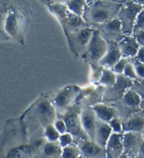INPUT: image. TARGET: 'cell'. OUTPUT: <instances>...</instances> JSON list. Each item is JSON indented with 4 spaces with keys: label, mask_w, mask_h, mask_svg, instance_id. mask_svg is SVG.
<instances>
[{
    "label": "cell",
    "mask_w": 144,
    "mask_h": 158,
    "mask_svg": "<svg viewBox=\"0 0 144 158\" xmlns=\"http://www.w3.org/2000/svg\"><path fill=\"white\" fill-rule=\"evenodd\" d=\"M81 89L75 85L67 86L56 94L52 103L58 112L66 111L74 101H77Z\"/></svg>",
    "instance_id": "52a82bcc"
},
{
    "label": "cell",
    "mask_w": 144,
    "mask_h": 158,
    "mask_svg": "<svg viewBox=\"0 0 144 158\" xmlns=\"http://www.w3.org/2000/svg\"><path fill=\"white\" fill-rule=\"evenodd\" d=\"M138 158H144V139L143 141L141 143V145L139 148V151H138Z\"/></svg>",
    "instance_id": "74e56055"
},
{
    "label": "cell",
    "mask_w": 144,
    "mask_h": 158,
    "mask_svg": "<svg viewBox=\"0 0 144 158\" xmlns=\"http://www.w3.org/2000/svg\"><path fill=\"white\" fill-rule=\"evenodd\" d=\"M63 119L66 122L68 133L73 135L74 139H79V142L82 140L89 139L82 128L80 115H78L76 112H70L66 114Z\"/></svg>",
    "instance_id": "7c38bea8"
},
{
    "label": "cell",
    "mask_w": 144,
    "mask_h": 158,
    "mask_svg": "<svg viewBox=\"0 0 144 158\" xmlns=\"http://www.w3.org/2000/svg\"><path fill=\"white\" fill-rule=\"evenodd\" d=\"M142 113H143V116H144V110H142Z\"/></svg>",
    "instance_id": "ee69618b"
},
{
    "label": "cell",
    "mask_w": 144,
    "mask_h": 158,
    "mask_svg": "<svg viewBox=\"0 0 144 158\" xmlns=\"http://www.w3.org/2000/svg\"><path fill=\"white\" fill-rule=\"evenodd\" d=\"M122 141L125 148V154L129 156L138 157L141 143L143 139L141 133L138 132H124L122 134Z\"/></svg>",
    "instance_id": "4fadbf2b"
},
{
    "label": "cell",
    "mask_w": 144,
    "mask_h": 158,
    "mask_svg": "<svg viewBox=\"0 0 144 158\" xmlns=\"http://www.w3.org/2000/svg\"><path fill=\"white\" fill-rule=\"evenodd\" d=\"M110 127H111L113 133L115 134H123L124 129H123V122L118 118H112L111 120L108 122Z\"/></svg>",
    "instance_id": "83f0119b"
},
{
    "label": "cell",
    "mask_w": 144,
    "mask_h": 158,
    "mask_svg": "<svg viewBox=\"0 0 144 158\" xmlns=\"http://www.w3.org/2000/svg\"><path fill=\"white\" fill-rule=\"evenodd\" d=\"M91 107L100 121L108 123L112 118L119 116V112L116 108L105 103H99Z\"/></svg>",
    "instance_id": "ac0fdd59"
},
{
    "label": "cell",
    "mask_w": 144,
    "mask_h": 158,
    "mask_svg": "<svg viewBox=\"0 0 144 158\" xmlns=\"http://www.w3.org/2000/svg\"><path fill=\"white\" fill-rule=\"evenodd\" d=\"M144 28V8L141 10V11L138 14L137 19H136L134 28H133V34L138 30Z\"/></svg>",
    "instance_id": "836d02e7"
},
{
    "label": "cell",
    "mask_w": 144,
    "mask_h": 158,
    "mask_svg": "<svg viewBox=\"0 0 144 158\" xmlns=\"http://www.w3.org/2000/svg\"><path fill=\"white\" fill-rule=\"evenodd\" d=\"M131 58H122L121 59L118 61V62L114 65L112 68V70L117 74V75H121L124 73V70L125 69L126 66H127V63L129 62Z\"/></svg>",
    "instance_id": "f1b7e54d"
},
{
    "label": "cell",
    "mask_w": 144,
    "mask_h": 158,
    "mask_svg": "<svg viewBox=\"0 0 144 158\" xmlns=\"http://www.w3.org/2000/svg\"><path fill=\"white\" fill-rule=\"evenodd\" d=\"M93 27L99 31L101 36L108 42H119L125 36L122 23L117 16L109 21L96 25Z\"/></svg>",
    "instance_id": "ba28073f"
},
{
    "label": "cell",
    "mask_w": 144,
    "mask_h": 158,
    "mask_svg": "<svg viewBox=\"0 0 144 158\" xmlns=\"http://www.w3.org/2000/svg\"><path fill=\"white\" fill-rule=\"evenodd\" d=\"M136 60L141 61V62L144 63V47H141L139 50L136 54V57L134 58Z\"/></svg>",
    "instance_id": "8d00e7d4"
},
{
    "label": "cell",
    "mask_w": 144,
    "mask_h": 158,
    "mask_svg": "<svg viewBox=\"0 0 144 158\" xmlns=\"http://www.w3.org/2000/svg\"><path fill=\"white\" fill-rule=\"evenodd\" d=\"M53 125L57 129V131L61 134H63L68 132V128H67V124L66 121L63 119H56L53 122Z\"/></svg>",
    "instance_id": "e575fe53"
},
{
    "label": "cell",
    "mask_w": 144,
    "mask_h": 158,
    "mask_svg": "<svg viewBox=\"0 0 144 158\" xmlns=\"http://www.w3.org/2000/svg\"><path fill=\"white\" fill-rule=\"evenodd\" d=\"M141 108H143V110H144V101H142V103H141Z\"/></svg>",
    "instance_id": "b9f144b4"
},
{
    "label": "cell",
    "mask_w": 144,
    "mask_h": 158,
    "mask_svg": "<svg viewBox=\"0 0 144 158\" xmlns=\"http://www.w3.org/2000/svg\"><path fill=\"white\" fill-rule=\"evenodd\" d=\"M108 49V42L101 36L98 30L95 29L83 57L89 61L90 64H99V62L104 57Z\"/></svg>",
    "instance_id": "8992f818"
},
{
    "label": "cell",
    "mask_w": 144,
    "mask_h": 158,
    "mask_svg": "<svg viewBox=\"0 0 144 158\" xmlns=\"http://www.w3.org/2000/svg\"><path fill=\"white\" fill-rule=\"evenodd\" d=\"M56 111L52 101L47 98L38 99L34 104V113L39 117L41 122L45 124V127L55 122Z\"/></svg>",
    "instance_id": "30bf717a"
},
{
    "label": "cell",
    "mask_w": 144,
    "mask_h": 158,
    "mask_svg": "<svg viewBox=\"0 0 144 158\" xmlns=\"http://www.w3.org/2000/svg\"><path fill=\"white\" fill-rule=\"evenodd\" d=\"M142 80V81H141V85H142L144 87V79H143V80Z\"/></svg>",
    "instance_id": "7bdbcfd3"
},
{
    "label": "cell",
    "mask_w": 144,
    "mask_h": 158,
    "mask_svg": "<svg viewBox=\"0 0 144 158\" xmlns=\"http://www.w3.org/2000/svg\"><path fill=\"white\" fill-rule=\"evenodd\" d=\"M132 1L134 2L136 4L142 5V6H144V0H132Z\"/></svg>",
    "instance_id": "f35d334b"
},
{
    "label": "cell",
    "mask_w": 144,
    "mask_h": 158,
    "mask_svg": "<svg viewBox=\"0 0 144 158\" xmlns=\"http://www.w3.org/2000/svg\"><path fill=\"white\" fill-rule=\"evenodd\" d=\"M80 119L82 128L88 139L94 141L95 133L99 119L91 106L82 109L80 113Z\"/></svg>",
    "instance_id": "8fae6325"
},
{
    "label": "cell",
    "mask_w": 144,
    "mask_h": 158,
    "mask_svg": "<svg viewBox=\"0 0 144 158\" xmlns=\"http://www.w3.org/2000/svg\"><path fill=\"white\" fill-rule=\"evenodd\" d=\"M1 40H14L24 44V35L31 13L19 6H2Z\"/></svg>",
    "instance_id": "6da1fadb"
},
{
    "label": "cell",
    "mask_w": 144,
    "mask_h": 158,
    "mask_svg": "<svg viewBox=\"0 0 144 158\" xmlns=\"http://www.w3.org/2000/svg\"><path fill=\"white\" fill-rule=\"evenodd\" d=\"M78 146L81 154L89 158H105L106 157L104 148L99 146L94 141L90 139L82 140L78 142Z\"/></svg>",
    "instance_id": "5bb4252c"
},
{
    "label": "cell",
    "mask_w": 144,
    "mask_h": 158,
    "mask_svg": "<svg viewBox=\"0 0 144 158\" xmlns=\"http://www.w3.org/2000/svg\"><path fill=\"white\" fill-rule=\"evenodd\" d=\"M44 136L47 141L58 142L61 134L57 131L53 124H49L44 127Z\"/></svg>",
    "instance_id": "d4e9b609"
},
{
    "label": "cell",
    "mask_w": 144,
    "mask_h": 158,
    "mask_svg": "<svg viewBox=\"0 0 144 158\" xmlns=\"http://www.w3.org/2000/svg\"><path fill=\"white\" fill-rule=\"evenodd\" d=\"M51 9L60 20L66 34L78 31L89 26L82 16L70 11L66 4H56L51 6Z\"/></svg>",
    "instance_id": "3957f363"
},
{
    "label": "cell",
    "mask_w": 144,
    "mask_h": 158,
    "mask_svg": "<svg viewBox=\"0 0 144 158\" xmlns=\"http://www.w3.org/2000/svg\"><path fill=\"white\" fill-rule=\"evenodd\" d=\"M123 75L131 79V80H132L133 81H135L138 79V76L136 75L134 66H133V64L131 59L129 62L127 63V66H126Z\"/></svg>",
    "instance_id": "4dcf8cb0"
},
{
    "label": "cell",
    "mask_w": 144,
    "mask_h": 158,
    "mask_svg": "<svg viewBox=\"0 0 144 158\" xmlns=\"http://www.w3.org/2000/svg\"><path fill=\"white\" fill-rule=\"evenodd\" d=\"M122 58L119 44L117 42H108V49L99 62L103 67L112 69L114 65Z\"/></svg>",
    "instance_id": "e0dca14e"
},
{
    "label": "cell",
    "mask_w": 144,
    "mask_h": 158,
    "mask_svg": "<svg viewBox=\"0 0 144 158\" xmlns=\"http://www.w3.org/2000/svg\"><path fill=\"white\" fill-rule=\"evenodd\" d=\"M107 158H120L125 153L122 134L113 133L105 148Z\"/></svg>",
    "instance_id": "9a60e30c"
},
{
    "label": "cell",
    "mask_w": 144,
    "mask_h": 158,
    "mask_svg": "<svg viewBox=\"0 0 144 158\" xmlns=\"http://www.w3.org/2000/svg\"><path fill=\"white\" fill-rule=\"evenodd\" d=\"M112 134V129L108 123L99 120L96 126V133H95L94 141L105 148Z\"/></svg>",
    "instance_id": "ffe728a7"
},
{
    "label": "cell",
    "mask_w": 144,
    "mask_h": 158,
    "mask_svg": "<svg viewBox=\"0 0 144 158\" xmlns=\"http://www.w3.org/2000/svg\"><path fill=\"white\" fill-rule=\"evenodd\" d=\"M124 132H138L144 131V116L143 113H135L123 121Z\"/></svg>",
    "instance_id": "d6986e66"
},
{
    "label": "cell",
    "mask_w": 144,
    "mask_h": 158,
    "mask_svg": "<svg viewBox=\"0 0 144 158\" xmlns=\"http://www.w3.org/2000/svg\"><path fill=\"white\" fill-rule=\"evenodd\" d=\"M94 27H86L78 31L66 33L68 44L74 55L84 56L94 32Z\"/></svg>",
    "instance_id": "277c9868"
},
{
    "label": "cell",
    "mask_w": 144,
    "mask_h": 158,
    "mask_svg": "<svg viewBox=\"0 0 144 158\" xmlns=\"http://www.w3.org/2000/svg\"><path fill=\"white\" fill-rule=\"evenodd\" d=\"M133 36L136 38L141 47H144V28L133 33Z\"/></svg>",
    "instance_id": "d590c367"
},
{
    "label": "cell",
    "mask_w": 144,
    "mask_h": 158,
    "mask_svg": "<svg viewBox=\"0 0 144 158\" xmlns=\"http://www.w3.org/2000/svg\"><path fill=\"white\" fill-rule=\"evenodd\" d=\"M66 5L70 11L80 16H83L87 6L85 0H69Z\"/></svg>",
    "instance_id": "cb8c5ba5"
},
{
    "label": "cell",
    "mask_w": 144,
    "mask_h": 158,
    "mask_svg": "<svg viewBox=\"0 0 144 158\" xmlns=\"http://www.w3.org/2000/svg\"><path fill=\"white\" fill-rule=\"evenodd\" d=\"M120 158H138V157H132V156H129V155H126V154H123L122 156H121Z\"/></svg>",
    "instance_id": "ab89813d"
},
{
    "label": "cell",
    "mask_w": 144,
    "mask_h": 158,
    "mask_svg": "<svg viewBox=\"0 0 144 158\" xmlns=\"http://www.w3.org/2000/svg\"><path fill=\"white\" fill-rule=\"evenodd\" d=\"M105 158H107V157H105Z\"/></svg>",
    "instance_id": "f6af8a7d"
},
{
    "label": "cell",
    "mask_w": 144,
    "mask_h": 158,
    "mask_svg": "<svg viewBox=\"0 0 144 158\" xmlns=\"http://www.w3.org/2000/svg\"><path fill=\"white\" fill-rule=\"evenodd\" d=\"M132 63L134 66L136 75L138 76V78L141 80L144 79V63L141 62V61L136 60V58H131Z\"/></svg>",
    "instance_id": "d6a6232c"
},
{
    "label": "cell",
    "mask_w": 144,
    "mask_h": 158,
    "mask_svg": "<svg viewBox=\"0 0 144 158\" xmlns=\"http://www.w3.org/2000/svg\"><path fill=\"white\" fill-rule=\"evenodd\" d=\"M123 4L99 1L91 6H87L82 18L89 26L104 23L117 16Z\"/></svg>",
    "instance_id": "7a4b0ae2"
},
{
    "label": "cell",
    "mask_w": 144,
    "mask_h": 158,
    "mask_svg": "<svg viewBox=\"0 0 144 158\" xmlns=\"http://www.w3.org/2000/svg\"><path fill=\"white\" fill-rule=\"evenodd\" d=\"M62 148L58 142H49L43 144L41 148L40 158H61Z\"/></svg>",
    "instance_id": "44dd1931"
},
{
    "label": "cell",
    "mask_w": 144,
    "mask_h": 158,
    "mask_svg": "<svg viewBox=\"0 0 144 158\" xmlns=\"http://www.w3.org/2000/svg\"><path fill=\"white\" fill-rule=\"evenodd\" d=\"M81 155L78 145L73 143L62 148L61 158H78Z\"/></svg>",
    "instance_id": "484cf974"
},
{
    "label": "cell",
    "mask_w": 144,
    "mask_h": 158,
    "mask_svg": "<svg viewBox=\"0 0 144 158\" xmlns=\"http://www.w3.org/2000/svg\"><path fill=\"white\" fill-rule=\"evenodd\" d=\"M91 66V80L92 82H99L101 80L103 70L104 68L102 65L99 64H90Z\"/></svg>",
    "instance_id": "4316f807"
},
{
    "label": "cell",
    "mask_w": 144,
    "mask_h": 158,
    "mask_svg": "<svg viewBox=\"0 0 144 158\" xmlns=\"http://www.w3.org/2000/svg\"><path fill=\"white\" fill-rule=\"evenodd\" d=\"M122 103L128 108H138L142 103V97L141 94L134 89H129L126 91L123 98L121 99Z\"/></svg>",
    "instance_id": "7402d4cb"
},
{
    "label": "cell",
    "mask_w": 144,
    "mask_h": 158,
    "mask_svg": "<svg viewBox=\"0 0 144 158\" xmlns=\"http://www.w3.org/2000/svg\"><path fill=\"white\" fill-rule=\"evenodd\" d=\"M117 80V75L112 69L107 68H104L101 80L99 81V84L101 85L110 87L116 83Z\"/></svg>",
    "instance_id": "603a6c76"
},
{
    "label": "cell",
    "mask_w": 144,
    "mask_h": 158,
    "mask_svg": "<svg viewBox=\"0 0 144 158\" xmlns=\"http://www.w3.org/2000/svg\"><path fill=\"white\" fill-rule=\"evenodd\" d=\"M133 81L123 74L117 75L116 83L112 86L106 87L104 95V101H114L121 100L128 89L132 87Z\"/></svg>",
    "instance_id": "9c48e42d"
},
{
    "label": "cell",
    "mask_w": 144,
    "mask_h": 158,
    "mask_svg": "<svg viewBox=\"0 0 144 158\" xmlns=\"http://www.w3.org/2000/svg\"><path fill=\"white\" fill-rule=\"evenodd\" d=\"M6 158H29L28 153L23 148H14L9 152Z\"/></svg>",
    "instance_id": "1f68e13d"
},
{
    "label": "cell",
    "mask_w": 144,
    "mask_h": 158,
    "mask_svg": "<svg viewBox=\"0 0 144 158\" xmlns=\"http://www.w3.org/2000/svg\"><path fill=\"white\" fill-rule=\"evenodd\" d=\"M78 158H89V157H86V156H84V155L81 154V155H79V156Z\"/></svg>",
    "instance_id": "60d3db41"
},
{
    "label": "cell",
    "mask_w": 144,
    "mask_h": 158,
    "mask_svg": "<svg viewBox=\"0 0 144 158\" xmlns=\"http://www.w3.org/2000/svg\"><path fill=\"white\" fill-rule=\"evenodd\" d=\"M74 138L71 134L66 132V133L61 134L60 138L58 140V143L61 148H65L66 146H70V145L74 143Z\"/></svg>",
    "instance_id": "f546056e"
},
{
    "label": "cell",
    "mask_w": 144,
    "mask_h": 158,
    "mask_svg": "<svg viewBox=\"0 0 144 158\" xmlns=\"http://www.w3.org/2000/svg\"><path fill=\"white\" fill-rule=\"evenodd\" d=\"M119 47L123 58H135L141 45L133 35H125L119 42Z\"/></svg>",
    "instance_id": "2e32d148"
},
{
    "label": "cell",
    "mask_w": 144,
    "mask_h": 158,
    "mask_svg": "<svg viewBox=\"0 0 144 158\" xmlns=\"http://www.w3.org/2000/svg\"><path fill=\"white\" fill-rule=\"evenodd\" d=\"M143 8L144 6L142 5L136 4L132 0L128 1L125 4L122 5L117 17L122 23L125 35H133L136 19Z\"/></svg>",
    "instance_id": "5b68a950"
}]
</instances>
